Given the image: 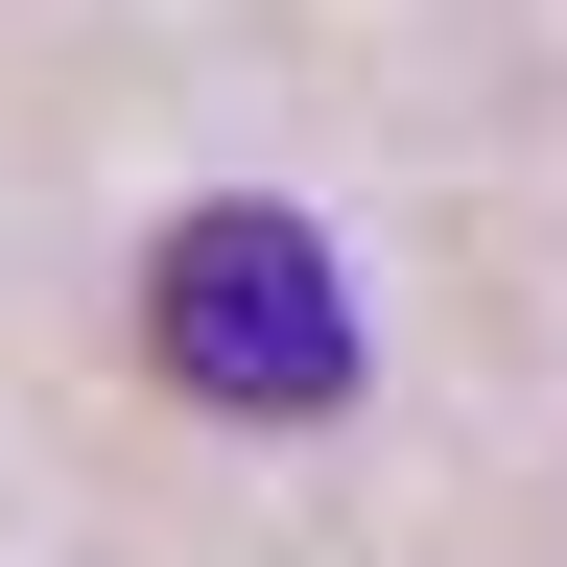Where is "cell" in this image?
I'll list each match as a JSON object with an SVG mask.
<instances>
[{
	"label": "cell",
	"mask_w": 567,
	"mask_h": 567,
	"mask_svg": "<svg viewBox=\"0 0 567 567\" xmlns=\"http://www.w3.org/2000/svg\"><path fill=\"white\" fill-rule=\"evenodd\" d=\"M142 354L213 402V425H331L354 402V284H331V237L308 213H189L166 260H142Z\"/></svg>",
	"instance_id": "6da1fadb"
}]
</instances>
